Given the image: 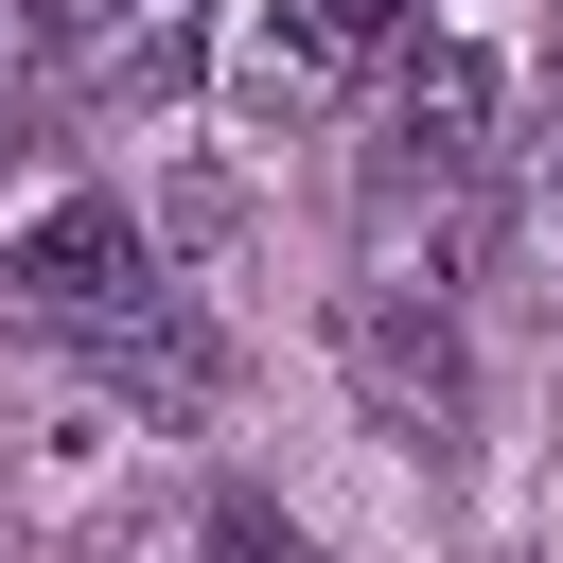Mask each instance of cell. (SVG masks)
<instances>
[{
    "label": "cell",
    "instance_id": "6da1fadb",
    "mask_svg": "<svg viewBox=\"0 0 563 563\" xmlns=\"http://www.w3.org/2000/svg\"><path fill=\"white\" fill-rule=\"evenodd\" d=\"M334 369H352V405H369L387 440H422V457L475 422V352H457V317H440L422 282H352V299H334Z\"/></svg>",
    "mask_w": 563,
    "mask_h": 563
},
{
    "label": "cell",
    "instance_id": "7a4b0ae2",
    "mask_svg": "<svg viewBox=\"0 0 563 563\" xmlns=\"http://www.w3.org/2000/svg\"><path fill=\"white\" fill-rule=\"evenodd\" d=\"M0 299H18L35 334H70V352H88V334H123V317L158 299V246H141V229H123L106 194H70V211H35V229H18Z\"/></svg>",
    "mask_w": 563,
    "mask_h": 563
},
{
    "label": "cell",
    "instance_id": "3957f363",
    "mask_svg": "<svg viewBox=\"0 0 563 563\" xmlns=\"http://www.w3.org/2000/svg\"><path fill=\"white\" fill-rule=\"evenodd\" d=\"M387 53H405V0H246V53H229V70H246L264 123H317V106H334L352 70H387Z\"/></svg>",
    "mask_w": 563,
    "mask_h": 563
},
{
    "label": "cell",
    "instance_id": "277c9868",
    "mask_svg": "<svg viewBox=\"0 0 563 563\" xmlns=\"http://www.w3.org/2000/svg\"><path fill=\"white\" fill-rule=\"evenodd\" d=\"M387 158H422V176H493V70H475L457 35L387 53Z\"/></svg>",
    "mask_w": 563,
    "mask_h": 563
},
{
    "label": "cell",
    "instance_id": "5b68a950",
    "mask_svg": "<svg viewBox=\"0 0 563 563\" xmlns=\"http://www.w3.org/2000/svg\"><path fill=\"white\" fill-rule=\"evenodd\" d=\"M70 88H88V106H176V88H194V18H176V0H123V18L70 53Z\"/></svg>",
    "mask_w": 563,
    "mask_h": 563
},
{
    "label": "cell",
    "instance_id": "8992f818",
    "mask_svg": "<svg viewBox=\"0 0 563 563\" xmlns=\"http://www.w3.org/2000/svg\"><path fill=\"white\" fill-rule=\"evenodd\" d=\"M88 369H106V387H141V405H211V334H194V299H176V282H158L123 334H88Z\"/></svg>",
    "mask_w": 563,
    "mask_h": 563
},
{
    "label": "cell",
    "instance_id": "52a82bcc",
    "mask_svg": "<svg viewBox=\"0 0 563 563\" xmlns=\"http://www.w3.org/2000/svg\"><path fill=\"white\" fill-rule=\"evenodd\" d=\"M35 106V0H0V123Z\"/></svg>",
    "mask_w": 563,
    "mask_h": 563
}]
</instances>
